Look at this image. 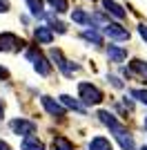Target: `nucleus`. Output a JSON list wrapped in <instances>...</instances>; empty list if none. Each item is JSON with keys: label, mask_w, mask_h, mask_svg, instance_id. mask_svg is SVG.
Wrapping results in <instances>:
<instances>
[{"label": "nucleus", "mask_w": 147, "mask_h": 150, "mask_svg": "<svg viewBox=\"0 0 147 150\" xmlns=\"http://www.w3.org/2000/svg\"><path fill=\"white\" fill-rule=\"evenodd\" d=\"M78 94H80V99L85 101V103H89V105H98V103L103 101V92H100L96 85H92V83H80Z\"/></svg>", "instance_id": "f257e3e1"}, {"label": "nucleus", "mask_w": 147, "mask_h": 150, "mask_svg": "<svg viewBox=\"0 0 147 150\" xmlns=\"http://www.w3.org/2000/svg\"><path fill=\"white\" fill-rule=\"evenodd\" d=\"M27 58H29L31 63H34V67H36V72L38 74H43V76H47L49 72H51V65L47 63V58L40 54V52L36 50V47H31V50H27Z\"/></svg>", "instance_id": "f03ea898"}, {"label": "nucleus", "mask_w": 147, "mask_h": 150, "mask_svg": "<svg viewBox=\"0 0 147 150\" xmlns=\"http://www.w3.org/2000/svg\"><path fill=\"white\" fill-rule=\"evenodd\" d=\"M22 45L24 43L13 34H0V52H18Z\"/></svg>", "instance_id": "7ed1b4c3"}, {"label": "nucleus", "mask_w": 147, "mask_h": 150, "mask_svg": "<svg viewBox=\"0 0 147 150\" xmlns=\"http://www.w3.org/2000/svg\"><path fill=\"white\" fill-rule=\"evenodd\" d=\"M49 56H51V61L56 63V65H58V67L62 69V74L65 76H74V72H76V65H74V63H69V61H65V58H62V54L58 50H51L49 52Z\"/></svg>", "instance_id": "20e7f679"}, {"label": "nucleus", "mask_w": 147, "mask_h": 150, "mask_svg": "<svg viewBox=\"0 0 147 150\" xmlns=\"http://www.w3.org/2000/svg\"><path fill=\"white\" fill-rule=\"evenodd\" d=\"M9 125H11V130L16 132V134H22V137H29V134L36 132V123H34V121H27V119H13Z\"/></svg>", "instance_id": "39448f33"}, {"label": "nucleus", "mask_w": 147, "mask_h": 150, "mask_svg": "<svg viewBox=\"0 0 147 150\" xmlns=\"http://www.w3.org/2000/svg\"><path fill=\"white\" fill-rule=\"evenodd\" d=\"M105 34L109 38H114V40H127L129 38V31L125 29V27L116 25V23H107V25H105Z\"/></svg>", "instance_id": "423d86ee"}, {"label": "nucleus", "mask_w": 147, "mask_h": 150, "mask_svg": "<svg viewBox=\"0 0 147 150\" xmlns=\"http://www.w3.org/2000/svg\"><path fill=\"white\" fill-rule=\"evenodd\" d=\"M40 101H43V108L51 114V117H58V119H60V117H65V108H62L58 101H54L51 96H43Z\"/></svg>", "instance_id": "0eeeda50"}, {"label": "nucleus", "mask_w": 147, "mask_h": 150, "mask_svg": "<svg viewBox=\"0 0 147 150\" xmlns=\"http://www.w3.org/2000/svg\"><path fill=\"white\" fill-rule=\"evenodd\" d=\"M114 134H116V139L120 141V146H123V150H136V146H134V139L127 134V130L125 128H118V130H114Z\"/></svg>", "instance_id": "6e6552de"}, {"label": "nucleus", "mask_w": 147, "mask_h": 150, "mask_svg": "<svg viewBox=\"0 0 147 150\" xmlns=\"http://www.w3.org/2000/svg\"><path fill=\"white\" fill-rule=\"evenodd\" d=\"M103 7H105V11L111 13L114 18H118V20L125 18V9H123L118 2H114V0H103Z\"/></svg>", "instance_id": "1a4fd4ad"}, {"label": "nucleus", "mask_w": 147, "mask_h": 150, "mask_svg": "<svg viewBox=\"0 0 147 150\" xmlns=\"http://www.w3.org/2000/svg\"><path fill=\"white\" fill-rule=\"evenodd\" d=\"M107 56H109V61H114V63H123L127 58V50L116 47V45H109V47H107Z\"/></svg>", "instance_id": "9d476101"}, {"label": "nucleus", "mask_w": 147, "mask_h": 150, "mask_svg": "<svg viewBox=\"0 0 147 150\" xmlns=\"http://www.w3.org/2000/svg\"><path fill=\"white\" fill-rule=\"evenodd\" d=\"M34 36H36L38 43H45V45H49L51 40H54V34H51V29H49V27H36Z\"/></svg>", "instance_id": "9b49d317"}, {"label": "nucleus", "mask_w": 147, "mask_h": 150, "mask_svg": "<svg viewBox=\"0 0 147 150\" xmlns=\"http://www.w3.org/2000/svg\"><path fill=\"white\" fill-rule=\"evenodd\" d=\"M98 117H100V121H103V123L107 125V128H109L111 132H114V130H118V128H123V125L118 123L116 119H114V114H109L107 110H100V112H98Z\"/></svg>", "instance_id": "f8f14e48"}, {"label": "nucleus", "mask_w": 147, "mask_h": 150, "mask_svg": "<svg viewBox=\"0 0 147 150\" xmlns=\"http://www.w3.org/2000/svg\"><path fill=\"white\" fill-rule=\"evenodd\" d=\"M22 150H45V146H43V141H38L36 137H24V141H22Z\"/></svg>", "instance_id": "ddd939ff"}, {"label": "nucleus", "mask_w": 147, "mask_h": 150, "mask_svg": "<svg viewBox=\"0 0 147 150\" xmlns=\"http://www.w3.org/2000/svg\"><path fill=\"white\" fill-rule=\"evenodd\" d=\"M83 38L89 40V43H94V45H103V34L96 31V29H85L83 31Z\"/></svg>", "instance_id": "4468645a"}, {"label": "nucleus", "mask_w": 147, "mask_h": 150, "mask_svg": "<svg viewBox=\"0 0 147 150\" xmlns=\"http://www.w3.org/2000/svg\"><path fill=\"white\" fill-rule=\"evenodd\" d=\"M89 150H111V144H109V139H105V137H96V139H92Z\"/></svg>", "instance_id": "2eb2a0df"}, {"label": "nucleus", "mask_w": 147, "mask_h": 150, "mask_svg": "<svg viewBox=\"0 0 147 150\" xmlns=\"http://www.w3.org/2000/svg\"><path fill=\"white\" fill-rule=\"evenodd\" d=\"M27 2V7H29V11L34 13V16H38V18H43L45 11H43V0H24Z\"/></svg>", "instance_id": "dca6fc26"}, {"label": "nucleus", "mask_w": 147, "mask_h": 150, "mask_svg": "<svg viewBox=\"0 0 147 150\" xmlns=\"http://www.w3.org/2000/svg\"><path fill=\"white\" fill-rule=\"evenodd\" d=\"M54 150H74V144L65 137H56L54 139Z\"/></svg>", "instance_id": "f3484780"}, {"label": "nucleus", "mask_w": 147, "mask_h": 150, "mask_svg": "<svg viewBox=\"0 0 147 150\" xmlns=\"http://www.w3.org/2000/svg\"><path fill=\"white\" fill-rule=\"evenodd\" d=\"M71 20H76L80 25H92V16H87V13L80 11V9H76V11L71 13Z\"/></svg>", "instance_id": "a211bd4d"}, {"label": "nucleus", "mask_w": 147, "mask_h": 150, "mask_svg": "<svg viewBox=\"0 0 147 150\" xmlns=\"http://www.w3.org/2000/svg\"><path fill=\"white\" fill-rule=\"evenodd\" d=\"M132 69H136L141 76H145V79H147V63H145V61H138V58H134V61H132Z\"/></svg>", "instance_id": "6ab92c4d"}, {"label": "nucleus", "mask_w": 147, "mask_h": 150, "mask_svg": "<svg viewBox=\"0 0 147 150\" xmlns=\"http://www.w3.org/2000/svg\"><path fill=\"white\" fill-rule=\"evenodd\" d=\"M60 101H62V105H67V108H74V110H78V112H83V108L78 105V101H76V99H71V96H67V94H62V96H60Z\"/></svg>", "instance_id": "aec40b11"}, {"label": "nucleus", "mask_w": 147, "mask_h": 150, "mask_svg": "<svg viewBox=\"0 0 147 150\" xmlns=\"http://www.w3.org/2000/svg\"><path fill=\"white\" fill-rule=\"evenodd\" d=\"M47 2H49L51 7H54L56 11H60V13L69 9V2H67V0H47Z\"/></svg>", "instance_id": "412c9836"}, {"label": "nucleus", "mask_w": 147, "mask_h": 150, "mask_svg": "<svg viewBox=\"0 0 147 150\" xmlns=\"http://www.w3.org/2000/svg\"><path fill=\"white\" fill-rule=\"evenodd\" d=\"M132 96H134V99H138L141 103H145V105H147V90H132Z\"/></svg>", "instance_id": "4be33fe9"}, {"label": "nucleus", "mask_w": 147, "mask_h": 150, "mask_svg": "<svg viewBox=\"0 0 147 150\" xmlns=\"http://www.w3.org/2000/svg\"><path fill=\"white\" fill-rule=\"evenodd\" d=\"M109 81H111V85H114V88H123V81L118 79V76H109Z\"/></svg>", "instance_id": "5701e85b"}, {"label": "nucleus", "mask_w": 147, "mask_h": 150, "mask_svg": "<svg viewBox=\"0 0 147 150\" xmlns=\"http://www.w3.org/2000/svg\"><path fill=\"white\" fill-rule=\"evenodd\" d=\"M9 11V0H0V13Z\"/></svg>", "instance_id": "b1692460"}, {"label": "nucleus", "mask_w": 147, "mask_h": 150, "mask_svg": "<svg viewBox=\"0 0 147 150\" xmlns=\"http://www.w3.org/2000/svg\"><path fill=\"white\" fill-rule=\"evenodd\" d=\"M138 34H141V36L147 40V25H138Z\"/></svg>", "instance_id": "393cba45"}, {"label": "nucleus", "mask_w": 147, "mask_h": 150, "mask_svg": "<svg viewBox=\"0 0 147 150\" xmlns=\"http://www.w3.org/2000/svg\"><path fill=\"white\" fill-rule=\"evenodd\" d=\"M7 76H9V72L5 67H0V79H7Z\"/></svg>", "instance_id": "a878e982"}, {"label": "nucleus", "mask_w": 147, "mask_h": 150, "mask_svg": "<svg viewBox=\"0 0 147 150\" xmlns=\"http://www.w3.org/2000/svg\"><path fill=\"white\" fill-rule=\"evenodd\" d=\"M0 150H9V148H7V144H5V141H0Z\"/></svg>", "instance_id": "bb28decb"}, {"label": "nucleus", "mask_w": 147, "mask_h": 150, "mask_svg": "<svg viewBox=\"0 0 147 150\" xmlns=\"http://www.w3.org/2000/svg\"><path fill=\"white\" fill-rule=\"evenodd\" d=\"M0 117H2V103H0Z\"/></svg>", "instance_id": "cd10ccee"}, {"label": "nucleus", "mask_w": 147, "mask_h": 150, "mask_svg": "<svg viewBox=\"0 0 147 150\" xmlns=\"http://www.w3.org/2000/svg\"><path fill=\"white\" fill-rule=\"evenodd\" d=\"M145 128H147V119H145Z\"/></svg>", "instance_id": "c85d7f7f"}, {"label": "nucleus", "mask_w": 147, "mask_h": 150, "mask_svg": "<svg viewBox=\"0 0 147 150\" xmlns=\"http://www.w3.org/2000/svg\"><path fill=\"white\" fill-rule=\"evenodd\" d=\"M143 150H147V148H143Z\"/></svg>", "instance_id": "c756f323"}]
</instances>
